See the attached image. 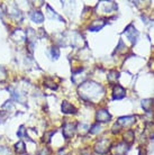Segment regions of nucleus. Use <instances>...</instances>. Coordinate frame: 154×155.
<instances>
[{
	"mask_svg": "<svg viewBox=\"0 0 154 155\" xmlns=\"http://www.w3.org/2000/svg\"><path fill=\"white\" fill-rule=\"evenodd\" d=\"M104 92L105 90L102 88V85L98 84L93 81H89L81 84L80 89H79V93H80L81 97L89 101L99 99L104 94Z\"/></svg>",
	"mask_w": 154,
	"mask_h": 155,
	"instance_id": "f257e3e1",
	"label": "nucleus"
},
{
	"mask_svg": "<svg viewBox=\"0 0 154 155\" xmlns=\"http://www.w3.org/2000/svg\"><path fill=\"white\" fill-rule=\"evenodd\" d=\"M109 150H110V140H108L107 138H102L99 142H97L95 145V151L99 154H106Z\"/></svg>",
	"mask_w": 154,
	"mask_h": 155,
	"instance_id": "f03ea898",
	"label": "nucleus"
},
{
	"mask_svg": "<svg viewBox=\"0 0 154 155\" xmlns=\"http://www.w3.org/2000/svg\"><path fill=\"white\" fill-rule=\"evenodd\" d=\"M124 34L127 36V38L129 39L133 44H135V43H136V41H137V36H139V31L135 29L133 25H129V26L125 29Z\"/></svg>",
	"mask_w": 154,
	"mask_h": 155,
	"instance_id": "7ed1b4c3",
	"label": "nucleus"
},
{
	"mask_svg": "<svg viewBox=\"0 0 154 155\" xmlns=\"http://www.w3.org/2000/svg\"><path fill=\"white\" fill-rule=\"evenodd\" d=\"M125 96H126V90L124 89L122 85L116 84L112 89V99L119 100V99H123Z\"/></svg>",
	"mask_w": 154,
	"mask_h": 155,
	"instance_id": "20e7f679",
	"label": "nucleus"
},
{
	"mask_svg": "<svg viewBox=\"0 0 154 155\" xmlns=\"http://www.w3.org/2000/svg\"><path fill=\"white\" fill-rule=\"evenodd\" d=\"M75 132V126L72 123H65L63 126V136L65 138H71L74 135Z\"/></svg>",
	"mask_w": 154,
	"mask_h": 155,
	"instance_id": "39448f33",
	"label": "nucleus"
},
{
	"mask_svg": "<svg viewBox=\"0 0 154 155\" xmlns=\"http://www.w3.org/2000/svg\"><path fill=\"white\" fill-rule=\"evenodd\" d=\"M96 118L99 123H107V121L110 120L112 116H110V114L108 113L107 110H105V109H100V110H98V111H97Z\"/></svg>",
	"mask_w": 154,
	"mask_h": 155,
	"instance_id": "423d86ee",
	"label": "nucleus"
},
{
	"mask_svg": "<svg viewBox=\"0 0 154 155\" xmlns=\"http://www.w3.org/2000/svg\"><path fill=\"white\" fill-rule=\"evenodd\" d=\"M128 151V146L126 143H118L115 147L112 148L114 155H126Z\"/></svg>",
	"mask_w": 154,
	"mask_h": 155,
	"instance_id": "0eeeda50",
	"label": "nucleus"
},
{
	"mask_svg": "<svg viewBox=\"0 0 154 155\" xmlns=\"http://www.w3.org/2000/svg\"><path fill=\"white\" fill-rule=\"evenodd\" d=\"M135 121V117L133 116H127V117H120L118 119V125L123 126V127H126V126H131L132 124H134Z\"/></svg>",
	"mask_w": 154,
	"mask_h": 155,
	"instance_id": "6e6552de",
	"label": "nucleus"
},
{
	"mask_svg": "<svg viewBox=\"0 0 154 155\" xmlns=\"http://www.w3.org/2000/svg\"><path fill=\"white\" fill-rule=\"evenodd\" d=\"M12 39H14V41L22 42V41H24V39L27 37V33H25L23 29H16V31L12 33Z\"/></svg>",
	"mask_w": 154,
	"mask_h": 155,
	"instance_id": "1a4fd4ad",
	"label": "nucleus"
},
{
	"mask_svg": "<svg viewBox=\"0 0 154 155\" xmlns=\"http://www.w3.org/2000/svg\"><path fill=\"white\" fill-rule=\"evenodd\" d=\"M61 108H62V113H64V114H75L77 113L75 107L72 106L70 102H68V101H63Z\"/></svg>",
	"mask_w": 154,
	"mask_h": 155,
	"instance_id": "9d476101",
	"label": "nucleus"
},
{
	"mask_svg": "<svg viewBox=\"0 0 154 155\" xmlns=\"http://www.w3.org/2000/svg\"><path fill=\"white\" fill-rule=\"evenodd\" d=\"M105 25H106V21H105V20H95V21L89 26V31H100L101 28H104Z\"/></svg>",
	"mask_w": 154,
	"mask_h": 155,
	"instance_id": "9b49d317",
	"label": "nucleus"
},
{
	"mask_svg": "<svg viewBox=\"0 0 154 155\" xmlns=\"http://www.w3.org/2000/svg\"><path fill=\"white\" fill-rule=\"evenodd\" d=\"M31 19L34 21V23H42L44 20V15H43L41 12H31Z\"/></svg>",
	"mask_w": 154,
	"mask_h": 155,
	"instance_id": "f8f14e48",
	"label": "nucleus"
},
{
	"mask_svg": "<svg viewBox=\"0 0 154 155\" xmlns=\"http://www.w3.org/2000/svg\"><path fill=\"white\" fill-rule=\"evenodd\" d=\"M46 8H47V15H49V17H50V18H52V19H53V18H55V19H58V20H60V21H63V23H64V19L62 18L61 16L58 15L56 12H54L53 9H52L49 5H46Z\"/></svg>",
	"mask_w": 154,
	"mask_h": 155,
	"instance_id": "ddd939ff",
	"label": "nucleus"
},
{
	"mask_svg": "<svg viewBox=\"0 0 154 155\" xmlns=\"http://www.w3.org/2000/svg\"><path fill=\"white\" fill-rule=\"evenodd\" d=\"M118 78H119V73H118L117 71H110L109 74H108L107 79L110 83H115V82H117Z\"/></svg>",
	"mask_w": 154,
	"mask_h": 155,
	"instance_id": "4468645a",
	"label": "nucleus"
},
{
	"mask_svg": "<svg viewBox=\"0 0 154 155\" xmlns=\"http://www.w3.org/2000/svg\"><path fill=\"white\" fill-rule=\"evenodd\" d=\"M152 106H153V101L151 100V99H145V100L142 101V107L144 108V110H146L147 113L151 111Z\"/></svg>",
	"mask_w": 154,
	"mask_h": 155,
	"instance_id": "2eb2a0df",
	"label": "nucleus"
},
{
	"mask_svg": "<svg viewBox=\"0 0 154 155\" xmlns=\"http://www.w3.org/2000/svg\"><path fill=\"white\" fill-rule=\"evenodd\" d=\"M15 150L18 154H22V153H25L26 152V147H25V144L23 142H18V143L15 145Z\"/></svg>",
	"mask_w": 154,
	"mask_h": 155,
	"instance_id": "dca6fc26",
	"label": "nucleus"
},
{
	"mask_svg": "<svg viewBox=\"0 0 154 155\" xmlns=\"http://www.w3.org/2000/svg\"><path fill=\"white\" fill-rule=\"evenodd\" d=\"M124 137H125V142L127 144H132L134 142V133L132 132V130H128Z\"/></svg>",
	"mask_w": 154,
	"mask_h": 155,
	"instance_id": "f3484780",
	"label": "nucleus"
},
{
	"mask_svg": "<svg viewBox=\"0 0 154 155\" xmlns=\"http://www.w3.org/2000/svg\"><path fill=\"white\" fill-rule=\"evenodd\" d=\"M78 129H79L80 134H85V133H87L89 130V129H90V127H89L88 125L80 124V125H79V127H78Z\"/></svg>",
	"mask_w": 154,
	"mask_h": 155,
	"instance_id": "a211bd4d",
	"label": "nucleus"
},
{
	"mask_svg": "<svg viewBox=\"0 0 154 155\" xmlns=\"http://www.w3.org/2000/svg\"><path fill=\"white\" fill-rule=\"evenodd\" d=\"M100 125L99 124H95L92 126V127L89 129V132H90V134H97V133H99L100 132Z\"/></svg>",
	"mask_w": 154,
	"mask_h": 155,
	"instance_id": "6ab92c4d",
	"label": "nucleus"
},
{
	"mask_svg": "<svg viewBox=\"0 0 154 155\" xmlns=\"http://www.w3.org/2000/svg\"><path fill=\"white\" fill-rule=\"evenodd\" d=\"M51 54H52V58L56 60L60 56V51H59L58 47H52L51 48Z\"/></svg>",
	"mask_w": 154,
	"mask_h": 155,
	"instance_id": "aec40b11",
	"label": "nucleus"
},
{
	"mask_svg": "<svg viewBox=\"0 0 154 155\" xmlns=\"http://www.w3.org/2000/svg\"><path fill=\"white\" fill-rule=\"evenodd\" d=\"M0 155H12V152L8 147L0 146Z\"/></svg>",
	"mask_w": 154,
	"mask_h": 155,
	"instance_id": "412c9836",
	"label": "nucleus"
},
{
	"mask_svg": "<svg viewBox=\"0 0 154 155\" xmlns=\"http://www.w3.org/2000/svg\"><path fill=\"white\" fill-rule=\"evenodd\" d=\"M17 136L18 137H26V129L24 126H20L19 129H18V132H17Z\"/></svg>",
	"mask_w": 154,
	"mask_h": 155,
	"instance_id": "4be33fe9",
	"label": "nucleus"
},
{
	"mask_svg": "<svg viewBox=\"0 0 154 155\" xmlns=\"http://www.w3.org/2000/svg\"><path fill=\"white\" fill-rule=\"evenodd\" d=\"M147 155H154V142L149 145V147H147Z\"/></svg>",
	"mask_w": 154,
	"mask_h": 155,
	"instance_id": "5701e85b",
	"label": "nucleus"
},
{
	"mask_svg": "<svg viewBox=\"0 0 154 155\" xmlns=\"http://www.w3.org/2000/svg\"><path fill=\"white\" fill-rule=\"evenodd\" d=\"M45 84L49 87V88H51V89H58V85L55 84L54 82L50 81V80H46V82H45Z\"/></svg>",
	"mask_w": 154,
	"mask_h": 155,
	"instance_id": "b1692460",
	"label": "nucleus"
},
{
	"mask_svg": "<svg viewBox=\"0 0 154 155\" xmlns=\"http://www.w3.org/2000/svg\"><path fill=\"white\" fill-rule=\"evenodd\" d=\"M39 155H51V153L49 151V148H43L42 152L39 153Z\"/></svg>",
	"mask_w": 154,
	"mask_h": 155,
	"instance_id": "393cba45",
	"label": "nucleus"
},
{
	"mask_svg": "<svg viewBox=\"0 0 154 155\" xmlns=\"http://www.w3.org/2000/svg\"><path fill=\"white\" fill-rule=\"evenodd\" d=\"M141 155H142V154H141Z\"/></svg>",
	"mask_w": 154,
	"mask_h": 155,
	"instance_id": "a878e982",
	"label": "nucleus"
}]
</instances>
